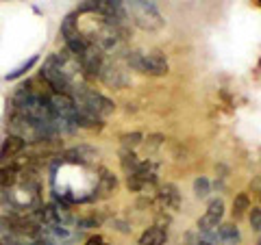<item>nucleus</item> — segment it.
<instances>
[{"label": "nucleus", "mask_w": 261, "mask_h": 245, "mask_svg": "<svg viewBox=\"0 0 261 245\" xmlns=\"http://www.w3.org/2000/svg\"><path fill=\"white\" fill-rule=\"evenodd\" d=\"M74 102H76L79 109L92 113V115L98 117V119H105L107 115H111L113 109H116V104H113L109 98H105V96L96 94V91H89V89H81V91L76 94Z\"/></svg>", "instance_id": "obj_1"}, {"label": "nucleus", "mask_w": 261, "mask_h": 245, "mask_svg": "<svg viewBox=\"0 0 261 245\" xmlns=\"http://www.w3.org/2000/svg\"><path fill=\"white\" fill-rule=\"evenodd\" d=\"M126 5H128V11H130V15H133L135 24L140 28H144V30H157V28L163 26V20H161L159 11L154 9V5L146 3V0H128Z\"/></svg>", "instance_id": "obj_2"}, {"label": "nucleus", "mask_w": 261, "mask_h": 245, "mask_svg": "<svg viewBox=\"0 0 261 245\" xmlns=\"http://www.w3.org/2000/svg\"><path fill=\"white\" fill-rule=\"evenodd\" d=\"M140 72H144V74H150V76H163V74H168V59L159 50H154L150 54H142Z\"/></svg>", "instance_id": "obj_3"}, {"label": "nucleus", "mask_w": 261, "mask_h": 245, "mask_svg": "<svg viewBox=\"0 0 261 245\" xmlns=\"http://www.w3.org/2000/svg\"><path fill=\"white\" fill-rule=\"evenodd\" d=\"M222 215H224V204H222V200H214L207 206V210H205V215L200 217V222H198V228L200 230H214V228H218V224H220V219H222Z\"/></svg>", "instance_id": "obj_4"}, {"label": "nucleus", "mask_w": 261, "mask_h": 245, "mask_svg": "<svg viewBox=\"0 0 261 245\" xmlns=\"http://www.w3.org/2000/svg\"><path fill=\"white\" fill-rule=\"evenodd\" d=\"M24 145H27V141H24L22 137H18V135H9L3 141V145H0V161L3 163H7V161H11V159H15L18 154L24 150Z\"/></svg>", "instance_id": "obj_5"}, {"label": "nucleus", "mask_w": 261, "mask_h": 245, "mask_svg": "<svg viewBox=\"0 0 261 245\" xmlns=\"http://www.w3.org/2000/svg\"><path fill=\"white\" fill-rule=\"evenodd\" d=\"M98 157V152L89 145H79V148H72L63 154V161H70V163H89L92 159Z\"/></svg>", "instance_id": "obj_6"}, {"label": "nucleus", "mask_w": 261, "mask_h": 245, "mask_svg": "<svg viewBox=\"0 0 261 245\" xmlns=\"http://www.w3.org/2000/svg\"><path fill=\"white\" fill-rule=\"evenodd\" d=\"M159 200L166 208L170 210H176L178 206H181V195H178V189L174 185H166L161 187V193H159Z\"/></svg>", "instance_id": "obj_7"}, {"label": "nucleus", "mask_w": 261, "mask_h": 245, "mask_svg": "<svg viewBox=\"0 0 261 245\" xmlns=\"http://www.w3.org/2000/svg\"><path fill=\"white\" fill-rule=\"evenodd\" d=\"M98 78H102L109 87H122L126 83L124 74H122L116 65H105V63H102V70H100V76H98Z\"/></svg>", "instance_id": "obj_8"}, {"label": "nucleus", "mask_w": 261, "mask_h": 245, "mask_svg": "<svg viewBox=\"0 0 261 245\" xmlns=\"http://www.w3.org/2000/svg\"><path fill=\"white\" fill-rule=\"evenodd\" d=\"M166 239H168V232L161 226H152L140 236V245H163Z\"/></svg>", "instance_id": "obj_9"}, {"label": "nucleus", "mask_w": 261, "mask_h": 245, "mask_svg": "<svg viewBox=\"0 0 261 245\" xmlns=\"http://www.w3.org/2000/svg\"><path fill=\"white\" fill-rule=\"evenodd\" d=\"M116 187H118L116 176H111L109 171H102L100 180H98V193H100V198H107V195H111L113 191H116Z\"/></svg>", "instance_id": "obj_10"}, {"label": "nucleus", "mask_w": 261, "mask_h": 245, "mask_svg": "<svg viewBox=\"0 0 261 245\" xmlns=\"http://www.w3.org/2000/svg\"><path fill=\"white\" fill-rule=\"evenodd\" d=\"M18 180L20 176L15 167H0V189H11Z\"/></svg>", "instance_id": "obj_11"}, {"label": "nucleus", "mask_w": 261, "mask_h": 245, "mask_svg": "<svg viewBox=\"0 0 261 245\" xmlns=\"http://www.w3.org/2000/svg\"><path fill=\"white\" fill-rule=\"evenodd\" d=\"M79 26H76V13H70L68 18L63 20V24H61V35H63V39L65 42H70L72 37H76L79 35Z\"/></svg>", "instance_id": "obj_12"}, {"label": "nucleus", "mask_w": 261, "mask_h": 245, "mask_svg": "<svg viewBox=\"0 0 261 245\" xmlns=\"http://www.w3.org/2000/svg\"><path fill=\"white\" fill-rule=\"evenodd\" d=\"M218 241H226V243H238L240 241V232H238V228H235L233 224H224V226H220L218 230Z\"/></svg>", "instance_id": "obj_13"}, {"label": "nucleus", "mask_w": 261, "mask_h": 245, "mask_svg": "<svg viewBox=\"0 0 261 245\" xmlns=\"http://www.w3.org/2000/svg\"><path fill=\"white\" fill-rule=\"evenodd\" d=\"M246 210H250V200H248V195L246 193H240L238 198L233 200V217L235 219H240Z\"/></svg>", "instance_id": "obj_14"}, {"label": "nucleus", "mask_w": 261, "mask_h": 245, "mask_svg": "<svg viewBox=\"0 0 261 245\" xmlns=\"http://www.w3.org/2000/svg\"><path fill=\"white\" fill-rule=\"evenodd\" d=\"M137 167H140V161H137V157L133 152L126 150L124 154H122V169H124L126 174L130 176V174H135V171H137Z\"/></svg>", "instance_id": "obj_15"}, {"label": "nucleus", "mask_w": 261, "mask_h": 245, "mask_svg": "<svg viewBox=\"0 0 261 245\" xmlns=\"http://www.w3.org/2000/svg\"><path fill=\"white\" fill-rule=\"evenodd\" d=\"M35 61H37V56H31V59H29L27 63H22L20 68H15L13 72H9V74H7L5 78H7V80H15V78H20L22 74H27V72L33 68V65H35Z\"/></svg>", "instance_id": "obj_16"}, {"label": "nucleus", "mask_w": 261, "mask_h": 245, "mask_svg": "<svg viewBox=\"0 0 261 245\" xmlns=\"http://www.w3.org/2000/svg\"><path fill=\"white\" fill-rule=\"evenodd\" d=\"M194 191H196V195L198 198H207L209 195V180L207 178H196V182H194Z\"/></svg>", "instance_id": "obj_17"}, {"label": "nucleus", "mask_w": 261, "mask_h": 245, "mask_svg": "<svg viewBox=\"0 0 261 245\" xmlns=\"http://www.w3.org/2000/svg\"><path fill=\"white\" fill-rule=\"evenodd\" d=\"M142 143V135L140 133H130V135H124L122 137V145L128 150V148H135V145Z\"/></svg>", "instance_id": "obj_18"}, {"label": "nucleus", "mask_w": 261, "mask_h": 245, "mask_svg": "<svg viewBox=\"0 0 261 245\" xmlns=\"http://www.w3.org/2000/svg\"><path fill=\"white\" fill-rule=\"evenodd\" d=\"M250 226H252V230L261 232V208H252L250 210Z\"/></svg>", "instance_id": "obj_19"}, {"label": "nucleus", "mask_w": 261, "mask_h": 245, "mask_svg": "<svg viewBox=\"0 0 261 245\" xmlns=\"http://www.w3.org/2000/svg\"><path fill=\"white\" fill-rule=\"evenodd\" d=\"M85 245H109V243L105 241L102 236H98V234H96V236H92V239H89V241H87Z\"/></svg>", "instance_id": "obj_20"}, {"label": "nucleus", "mask_w": 261, "mask_h": 245, "mask_svg": "<svg viewBox=\"0 0 261 245\" xmlns=\"http://www.w3.org/2000/svg\"><path fill=\"white\" fill-rule=\"evenodd\" d=\"M196 245H211L209 241H200V243H196Z\"/></svg>", "instance_id": "obj_21"}, {"label": "nucleus", "mask_w": 261, "mask_h": 245, "mask_svg": "<svg viewBox=\"0 0 261 245\" xmlns=\"http://www.w3.org/2000/svg\"><path fill=\"white\" fill-rule=\"evenodd\" d=\"M259 200H261V193H259Z\"/></svg>", "instance_id": "obj_22"}, {"label": "nucleus", "mask_w": 261, "mask_h": 245, "mask_svg": "<svg viewBox=\"0 0 261 245\" xmlns=\"http://www.w3.org/2000/svg\"><path fill=\"white\" fill-rule=\"evenodd\" d=\"M259 245H261V241H259Z\"/></svg>", "instance_id": "obj_23"}, {"label": "nucleus", "mask_w": 261, "mask_h": 245, "mask_svg": "<svg viewBox=\"0 0 261 245\" xmlns=\"http://www.w3.org/2000/svg\"><path fill=\"white\" fill-rule=\"evenodd\" d=\"M259 3H261V0H259Z\"/></svg>", "instance_id": "obj_24"}]
</instances>
